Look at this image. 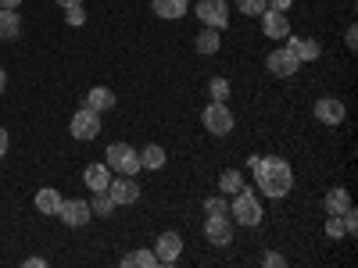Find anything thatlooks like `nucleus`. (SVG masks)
<instances>
[{
    "mask_svg": "<svg viewBox=\"0 0 358 268\" xmlns=\"http://www.w3.org/2000/svg\"><path fill=\"white\" fill-rule=\"evenodd\" d=\"M65 11H69V15H65V18H69V25H83V22H86V11H83V4H79V8H65Z\"/></svg>",
    "mask_w": 358,
    "mask_h": 268,
    "instance_id": "obj_31",
    "label": "nucleus"
},
{
    "mask_svg": "<svg viewBox=\"0 0 358 268\" xmlns=\"http://www.w3.org/2000/svg\"><path fill=\"white\" fill-rule=\"evenodd\" d=\"M90 211H94L97 218H108V215L115 211V200H111V193H108V190H97V193H94V200H90Z\"/></svg>",
    "mask_w": 358,
    "mask_h": 268,
    "instance_id": "obj_23",
    "label": "nucleus"
},
{
    "mask_svg": "<svg viewBox=\"0 0 358 268\" xmlns=\"http://www.w3.org/2000/svg\"><path fill=\"white\" fill-rule=\"evenodd\" d=\"M4 86H8V75H4V68H0V94H4Z\"/></svg>",
    "mask_w": 358,
    "mask_h": 268,
    "instance_id": "obj_39",
    "label": "nucleus"
},
{
    "mask_svg": "<svg viewBox=\"0 0 358 268\" xmlns=\"http://www.w3.org/2000/svg\"><path fill=\"white\" fill-rule=\"evenodd\" d=\"M62 193H57V190H40L36 193V211H43V215H57V211H62Z\"/></svg>",
    "mask_w": 358,
    "mask_h": 268,
    "instance_id": "obj_18",
    "label": "nucleus"
},
{
    "mask_svg": "<svg viewBox=\"0 0 358 268\" xmlns=\"http://www.w3.org/2000/svg\"><path fill=\"white\" fill-rule=\"evenodd\" d=\"M155 265H158L155 251H133L122 258V268H155Z\"/></svg>",
    "mask_w": 358,
    "mask_h": 268,
    "instance_id": "obj_24",
    "label": "nucleus"
},
{
    "mask_svg": "<svg viewBox=\"0 0 358 268\" xmlns=\"http://www.w3.org/2000/svg\"><path fill=\"white\" fill-rule=\"evenodd\" d=\"M344 43H348V47H351V50H355V47H358V29H355V25H351V29H348V40H344Z\"/></svg>",
    "mask_w": 358,
    "mask_h": 268,
    "instance_id": "obj_35",
    "label": "nucleus"
},
{
    "mask_svg": "<svg viewBox=\"0 0 358 268\" xmlns=\"http://www.w3.org/2000/svg\"><path fill=\"white\" fill-rule=\"evenodd\" d=\"M18 36H22V18H18V11L0 8V40H18Z\"/></svg>",
    "mask_w": 358,
    "mask_h": 268,
    "instance_id": "obj_17",
    "label": "nucleus"
},
{
    "mask_svg": "<svg viewBox=\"0 0 358 268\" xmlns=\"http://www.w3.org/2000/svg\"><path fill=\"white\" fill-rule=\"evenodd\" d=\"M233 218L241 222V225H258L262 222V204H258V197L251 193V190H241L236 193V200H233Z\"/></svg>",
    "mask_w": 358,
    "mask_h": 268,
    "instance_id": "obj_4",
    "label": "nucleus"
},
{
    "mask_svg": "<svg viewBox=\"0 0 358 268\" xmlns=\"http://www.w3.org/2000/svg\"><path fill=\"white\" fill-rule=\"evenodd\" d=\"M197 18L208 25V29H219V33H222V29L229 25V4H226V0H197Z\"/></svg>",
    "mask_w": 358,
    "mask_h": 268,
    "instance_id": "obj_5",
    "label": "nucleus"
},
{
    "mask_svg": "<svg viewBox=\"0 0 358 268\" xmlns=\"http://www.w3.org/2000/svg\"><path fill=\"white\" fill-rule=\"evenodd\" d=\"M194 47H197V54H215L222 47V33L219 29H204V33L194 40Z\"/></svg>",
    "mask_w": 358,
    "mask_h": 268,
    "instance_id": "obj_20",
    "label": "nucleus"
},
{
    "mask_svg": "<svg viewBox=\"0 0 358 268\" xmlns=\"http://www.w3.org/2000/svg\"><path fill=\"white\" fill-rule=\"evenodd\" d=\"M262 33H265L268 40H287V36H290L287 15H283V11H273V8H265V11H262Z\"/></svg>",
    "mask_w": 358,
    "mask_h": 268,
    "instance_id": "obj_9",
    "label": "nucleus"
},
{
    "mask_svg": "<svg viewBox=\"0 0 358 268\" xmlns=\"http://www.w3.org/2000/svg\"><path fill=\"white\" fill-rule=\"evenodd\" d=\"M179 254H183V240H179V232H162L158 244H155L158 265H172V261H179Z\"/></svg>",
    "mask_w": 358,
    "mask_h": 268,
    "instance_id": "obj_11",
    "label": "nucleus"
},
{
    "mask_svg": "<svg viewBox=\"0 0 358 268\" xmlns=\"http://www.w3.org/2000/svg\"><path fill=\"white\" fill-rule=\"evenodd\" d=\"M8 143H11V140H8V129H4V126H0V158H4V154H8Z\"/></svg>",
    "mask_w": 358,
    "mask_h": 268,
    "instance_id": "obj_34",
    "label": "nucleus"
},
{
    "mask_svg": "<svg viewBox=\"0 0 358 268\" xmlns=\"http://www.w3.org/2000/svg\"><path fill=\"white\" fill-rule=\"evenodd\" d=\"M287 261H283V254H276V251H268L265 254V268H283Z\"/></svg>",
    "mask_w": 358,
    "mask_h": 268,
    "instance_id": "obj_32",
    "label": "nucleus"
},
{
    "mask_svg": "<svg viewBox=\"0 0 358 268\" xmlns=\"http://www.w3.org/2000/svg\"><path fill=\"white\" fill-rule=\"evenodd\" d=\"M57 218H62L65 225H72V229H79V225H86L90 218H94V211H90L86 200H62V211H57Z\"/></svg>",
    "mask_w": 358,
    "mask_h": 268,
    "instance_id": "obj_10",
    "label": "nucleus"
},
{
    "mask_svg": "<svg viewBox=\"0 0 358 268\" xmlns=\"http://www.w3.org/2000/svg\"><path fill=\"white\" fill-rule=\"evenodd\" d=\"M108 193L115 204H136L140 200V183H133V175H118L108 183Z\"/></svg>",
    "mask_w": 358,
    "mask_h": 268,
    "instance_id": "obj_7",
    "label": "nucleus"
},
{
    "mask_svg": "<svg viewBox=\"0 0 358 268\" xmlns=\"http://www.w3.org/2000/svg\"><path fill=\"white\" fill-rule=\"evenodd\" d=\"M83 0H57V8H79Z\"/></svg>",
    "mask_w": 358,
    "mask_h": 268,
    "instance_id": "obj_37",
    "label": "nucleus"
},
{
    "mask_svg": "<svg viewBox=\"0 0 358 268\" xmlns=\"http://www.w3.org/2000/svg\"><path fill=\"white\" fill-rule=\"evenodd\" d=\"M326 232H330L334 240H341V236H344V222H341V215H334L330 222H326Z\"/></svg>",
    "mask_w": 358,
    "mask_h": 268,
    "instance_id": "obj_30",
    "label": "nucleus"
},
{
    "mask_svg": "<svg viewBox=\"0 0 358 268\" xmlns=\"http://www.w3.org/2000/svg\"><path fill=\"white\" fill-rule=\"evenodd\" d=\"M72 136L76 140H97V133H101V111H94V107H79L76 114H72Z\"/></svg>",
    "mask_w": 358,
    "mask_h": 268,
    "instance_id": "obj_6",
    "label": "nucleus"
},
{
    "mask_svg": "<svg viewBox=\"0 0 358 268\" xmlns=\"http://www.w3.org/2000/svg\"><path fill=\"white\" fill-rule=\"evenodd\" d=\"M162 165H165V147L151 143L140 151V168H162Z\"/></svg>",
    "mask_w": 358,
    "mask_h": 268,
    "instance_id": "obj_22",
    "label": "nucleus"
},
{
    "mask_svg": "<svg viewBox=\"0 0 358 268\" xmlns=\"http://www.w3.org/2000/svg\"><path fill=\"white\" fill-rule=\"evenodd\" d=\"M265 8H273V11H287V8H290V0H265Z\"/></svg>",
    "mask_w": 358,
    "mask_h": 268,
    "instance_id": "obj_33",
    "label": "nucleus"
},
{
    "mask_svg": "<svg viewBox=\"0 0 358 268\" xmlns=\"http://www.w3.org/2000/svg\"><path fill=\"white\" fill-rule=\"evenodd\" d=\"M190 8V0H151V11L158 18H183Z\"/></svg>",
    "mask_w": 358,
    "mask_h": 268,
    "instance_id": "obj_16",
    "label": "nucleus"
},
{
    "mask_svg": "<svg viewBox=\"0 0 358 268\" xmlns=\"http://www.w3.org/2000/svg\"><path fill=\"white\" fill-rule=\"evenodd\" d=\"M219 186H222V193H241L244 190V179H241V172H236V168H226L222 179H219Z\"/></svg>",
    "mask_w": 358,
    "mask_h": 268,
    "instance_id": "obj_25",
    "label": "nucleus"
},
{
    "mask_svg": "<svg viewBox=\"0 0 358 268\" xmlns=\"http://www.w3.org/2000/svg\"><path fill=\"white\" fill-rule=\"evenodd\" d=\"M43 265H47L43 258H25V261H22V268H43Z\"/></svg>",
    "mask_w": 358,
    "mask_h": 268,
    "instance_id": "obj_36",
    "label": "nucleus"
},
{
    "mask_svg": "<svg viewBox=\"0 0 358 268\" xmlns=\"http://www.w3.org/2000/svg\"><path fill=\"white\" fill-rule=\"evenodd\" d=\"M348 207H351V197H348V190H330V193H326V211H330V215H344L348 211Z\"/></svg>",
    "mask_w": 358,
    "mask_h": 268,
    "instance_id": "obj_21",
    "label": "nucleus"
},
{
    "mask_svg": "<svg viewBox=\"0 0 358 268\" xmlns=\"http://www.w3.org/2000/svg\"><path fill=\"white\" fill-rule=\"evenodd\" d=\"M297 68H301V61H297V57H294L287 47H280V50H273V54H268V72H273V75H280V79H290Z\"/></svg>",
    "mask_w": 358,
    "mask_h": 268,
    "instance_id": "obj_12",
    "label": "nucleus"
},
{
    "mask_svg": "<svg viewBox=\"0 0 358 268\" xmlns=\"http://www.w3.org/2000/svg\"><path fill=\"white\" fill-rule=\"evenodd\" d=\"M344 104L337 100V97H322L319 104H315V118H319V122L322 126H341L344 122Z\"/></svg>",
    "mask_w": 358,
    "mask_h": 268,
    "instance_id": "obj_14",
    "label": "nucleus"
},
{
    "mask_svg": "<svg viewBox=\"0 0 358 268\" xmlns=\"http://www.w3.org/2000/svg\"><path fill=\"white\" fill-rule=\"evenodd\" d=\"M104 154H108V161H104V165H108V168H115L118 175H136V172H140V154L133 151L129 143H111Z\"/></svg>",
    "mask_w": 358,
    "mask_h": 268,
    "instance_id": "obj_2",
    "label": "nucleus"
},
{
    "mask_svg": "<svg viewBox=\"0 0 358 268\" xmlns=\"http://www.w3.org/2000/svg\"><path fill=\"white\" fill-rule=\"evenodd\" d=\"M201 122L208 133H215V136H229L233 133V114L226 107V100H215V104H208L204 114H201Z\"/></svg>",
    "mask_w": 358,
    "mask_h": 268,
    "instance_id": "obj_3",
    "label": "nucleus"
},
{
    "mask_svg": "<svg viewBox=\"0 0 358 268\" xmlns=\"http://www.w3.org/2000/svg\"><path fill=\"white\" fill-rule=\"evenodd\" d=\"M341 218H344V236H355V229H358V215H355V207H348V211H344Z\"/></svg>",
    "mask_w": 358,
    "mask_h": 268,
    "instance_id": "obj_28",
    "label": "nucleus"
},
{
    "mask_svg": "<svg viewBox=\"0 0 358 268\" xmlns=\"http://www.w3.org/2000/svg\"><path fill=\"white\" fill-rule=\"evenodd\" d=\"M83 183L94 190V193H97V190H108V183H111V168H108V165H86Z\"/></svg>",
    "mask_w": 358,
    "mask_h": 268,
    "instance_id": "obj_15",
    "label": "nucleus"
},
{
    "mask_svg": "<svg viewBox=\"0 0 358 268\" xmlns=\"http://www.w3.org/2000/svg\"><path fill=\"white\" fill-rule=\"evenodd\" d=\"M204 236H208L215 247H226V244H233V222H229L226 215H208Z\"/></svg>",
    "mask_w": 358,
    "mask_h": 268,
    "instance_id": "obj_8",
    "label": "nucleus"
},
{
    "mask_svg": "<svg viewBox=\"0 0 358 268\" xmlns=\"http://www.w3.org/2000/svg\"><path fill=\"white\" fill-rule=\"evenodd\" d=\"M18 4H22V0H0V8H8V11H15Z\"/></svg>",
    "mask_w": 358,
    "mask_h": 268,
    "instance_id": "obj_38",
    "label": "nucleus"
},
{
    "mask_svg": "<svg viewBox=\"0 0 358 268\" xmlns=\"http://www.w3.org/2000/svg\"><path fill=\"white\" fill-rule=\"evenodd\" d=\"M212 97L215 100H226L229 97V82L226 79H212Z\"/></svg>",
    "mask_w": 358,
    "mask_h": 268,
    "instance_id": "obj_29",
    "label": "nucleus"
},
{
    "mask_svg": "<svg viewBox=\"0 0 358 268\" xmlns=\"http://www.w3.org/2000/svg\"><path fill=\"white\" fill-rule=\"evenodd\" d=\"M287 50L297 57V61H315V57L322 54V47H319V40H308V36H287Z\"/></svg>",
    "mask_w": 358,
    "mask_h": 268,
    "instance_id": "obj_13",
    "label": "nucleus"
},
{
    "mask_svg": "<svg viewBox=\"0 0 358 268\" xmlns=\"http://www.w3.org/2000/svg\"><path fill=\"white\" fill-rule=\"evenodd\" d=\"M204 211H208V215H226L229 204H226L222 197H208V200H204Z\"/></svg>",
    "mask_w": 358,
    "mask_h": 268,
    "instance_id": "obj_26",
    "label": "nucleus"
},
{
    "mask_svg": "<svg viewBox=\"0 0 358 268\" xmlns=\"http://www.w3.org/2000/svg\"><path fill=\"white\" fill-rule=\"evenodd\" d=\"M236 8L251 18V15H262V11H265V0H236Z\"/></svg>",
    "mask_w": 358,
    "mask_h": 268,
    "instance_id": "obj_27",
    "label": "nucleus"
},
{
    "mask_svg": "<svg viewBox=\"0 0 358 268\" xmlns=\"http://www.w3.org/2000/svg\"><path fill=\"white\" fill-rule=\"evenodd\" d=\"M251 172H255L258 190L265 197H273V200H280V197H287L294 190V172H290V165L283 158H255Z\"/></svg>",
    "mask_w": 358,
    "mask_h": 268,
    "instance_id": "obj_1",
    "label": "nucleus"
},
{
    "mask_svg": "<svg viewBox=\"0 0 358 268\" xmlns=\"http://www.w3.org/2000/svg\"><path fill=\"white\" fill-rule=\"evenodd\" d=\"M86 107L108 111V107H115V94H111V89H104V86H94V89L86 94Z\"/></svg>",
    "mask_w": 358,
    "mask_h": 268,
    "instance_id": "obj_19",
    "label": "nucleus"
}]
</instances>
